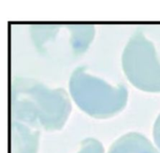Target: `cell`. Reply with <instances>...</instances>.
Returning a JSON list of instances; mask_svg holds the SVG:
<instances>
[{"label":"cell","mask_w":160,"mask_h":153,"mask_svg":"<svg viewBox=\"0 0 160 153\" xmlns=\"http://www.w3.org/2000/svg\"><path fill=\"white\" fill-rule=\"evenodd\" d=\"M71 109V97L62 88L53 89L23 76L11 82V120L37 131H59L68 121Z\"/></svg>","instance_id":"obj_1"},{"label":"cell","mask_w":160,"mask_h":153,"mask_svg":"<svg viewBox=\"0 0 160 153\" xmlns=\"http://www.w3.org/2000/svg\"><path fill=\"white\" fill-rule=\"evenodd\" d=\"M68 92L80 109L98 120L120 113L128 100V91L123 84L109 83L92 74L86 66H79L70 76Z\"/></svg>","instance_id":"obj_2"},{"label":"cell","mask_w":160,"mask_h":153,"mask_svg":"<svg viewBox=\"0 0 160 153\" xmlns=\"http://www.w3.org/2000/svg\"><path fill=\"white\" fill-rule=\"evenodd\" d=\"M122 68L134 87L146 92H160V60L153 42L142 33L136 32L127 41Z\"/></svg>","instance_id":"obj_3"},{"label":"cell","mask_w":160,"mask_h":153,"mask_svg":"<svg viewBox=\"0 0 160 153\" xmlns=\"http://www.w3.org/2000/svg\"><path fill=\"white\" fill-rule=\"evenodd\" d=\"M91 24H37L31 26V37L37 49L47 55L77 57L87 50L94 39Z\"/></svg>","instance_id":"obj_4"},{"label":"cell","mask_w":160,"mask_h":153,"mask_svg":"<svg viewBox=\"0 0 160 153\" xmlns=\"http://www.w3.org/2000/svg\"><path fill=\"white\" fill-rule=\"evenodd\" d=\"M38 141L40 131L11 120L10 153H37Z\"/></svg>","instance_id":"obj_5"},{"label":"cell","mask_w":160,"mask_h":153,"mask_svg":"<svg viewBox=\"0 0 160 153\" xmlns=\"http://www.w3.org/2000/svg\"><path fill=\"white\" fill-rule=\"evenodd\" d=\"M108 153H160V151L143 134L128 133L114 141Z\"/></svg>","instance_id":"obj_6"},{"label":"cell","mask_w":160,"mask_h":153,"mask_svg":"<svg viewBox=\"0 0 160 153\" xmlns=\"http://www.w3.org/2000/svg\"><path fill=\"white\" fill-rule=\"evenodd\" d=\"M77 153H105L103 145L96 138H86L81 144Z\"/></svg>","instance_id":"obj_7"},{"label":"cell","mask_w":160,"mask_h":153,"mask_svg":"<svg viewBox=\"0 0 160 153\" xmlns=\"http://www.w3.org/2000/svg\"><path fill=\"white\" fill-rule=\"evenodd\" d=\"M153 137L155 145L160 151V114L157 116L153 128Z\"/></svg>","instance_id":"obj_8"}]
</instances>
